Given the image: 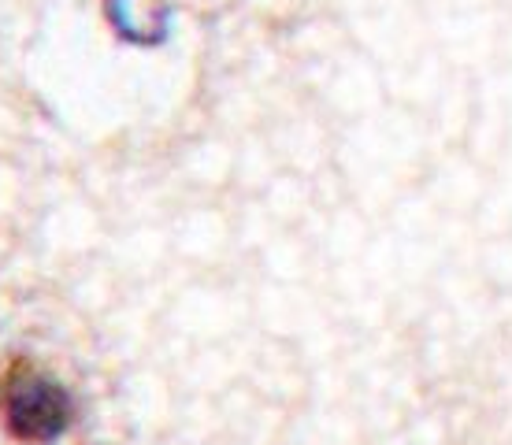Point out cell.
Returning a JSON list of instances; mask_svg holds the SVG:
<instances>
[{
    "label": "cell",
    "mask_w": 512,
    "mask_h": 445,
    "mask_svg": "<svg viewBox=\"0 0 512 445\" xmlns=\"http://www.w3.org/2000/svg\"><path fill=\"white\" fill-rule=\"evenodd\" d=\"M0 420L19 442H52L71 423V397L26 356L0 371Z\"/></svg>",
    "instance_id": "obj_1"
}]
</instances>
